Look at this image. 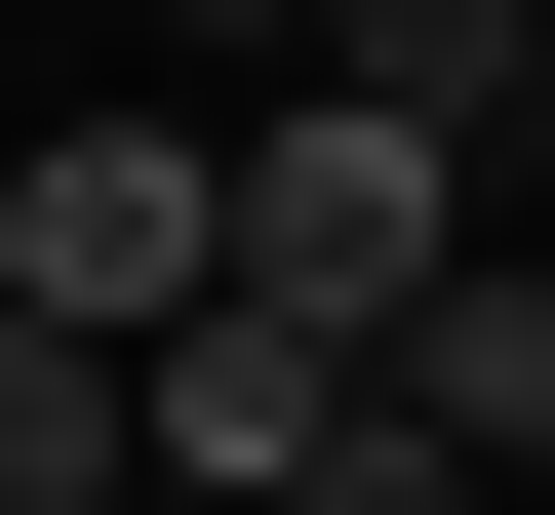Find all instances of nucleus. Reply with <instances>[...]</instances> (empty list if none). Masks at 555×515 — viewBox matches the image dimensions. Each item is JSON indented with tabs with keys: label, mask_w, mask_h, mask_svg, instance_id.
<instances>
[{
	"label": "nucleus",
	"mask_w": 555,
	"mask_h": 515,
	"mask_svg": "<svg viewBox=\"0 0 555 515\" xmlns=\"http://www.w3.org/2000/svg\"><path fill=\"white\" fill-rule=\"evenodd\" d=\"M0 318L198 357V318H238V119H0Z\"/></svg>",
	"instance_id": "f257e3e1"
},
{
	"label": "nucleus",
	"mask_w": 555,
	"mask_h": 515,
	"mask_svg": "<svg viewBox=\"0 0 555 515\" xmlns=\"http://www.w3.org/2000/svg\"><path fill=\"white\" fill-rule=\"evenodd\" d=\"M437 278H476V159H437V119H358V80H278V119H238V318L397 357Z\"/></svg>",
	"instance_id": "f03ea898"
},
{
	"label": "nucleus",
	"mask_w": 555,
	"mask_h": 515,
	"mask_svg": "<svg viewBox=\"0 0 555 515\" xmlns=\"http://www.w3.org/2000/svg\"><path fill=\"white\" fill-rule=\"evenodd\" d=\"M318 436H358V357H318V318H198V357H159V476H198V515H278Z\"/></svg>",
	"instance_id": "7ed1b4c3"
},
{
	"label": "nucleus",
	"mask_w": 555,
	"mask_h": 515,
	"mask_svg": "<svg viewBox=\"0 0 555 515\" xmlns=\"http://www.w3.org/2000/svg\"><path fill=\"white\" fill-rule=\"evenodd\" d=\"M397 436H476V476H555V239H476L437 318H397Z\"/></svg>",
	"instance_id": "20e7f679"
},
{
	"label": "nucleus",
	"mask_w": 555,
	"mask_h": 515,
	"mask_svg": "<svg viewBox=\"0 0 555 515\" xmlns=\"http://www.w3.org/2000/svg\"><path fill=\"white\" fill-rule=\"evenodd\" d=\"M0 515H159V357H80V318H0Z\"/></svg>",
	"instance_id": "39448f33"
},
{
	"label": "nucleus",
	"mask_w": 555,
	"mask_h": 515,
	"mask_svg": "<svg viewBox=\"0 0 555 515\" xmlns=\"http://www.w3.org/2000/svg\"><path fill=\"white\" fill-rule=\"evenodd\" d=\"M159 40H198V119H278V80H318V0H159Z\"/></svg>",
	"instance_id": "423d86ee"
},
{
	"label": "nucleus",
	"mask_w": 555,
	"mask_h": 515,
	"mask_svg": "<svg viewBox=\"0 0 555 515\" xmlns=\"http://www.w3.org/2000/svg\"><path fill=\"white\" fill-rule=\"evenodd\" d=\"M159 515H198V476H159Z\"/></svg>",
	"instance_id": "0eeeda50"
}]
</instances>
